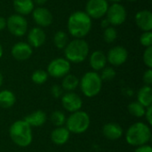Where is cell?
Wrapping results in <instances>:
<instances>
[{
  "mask_svg": "<svg viewBox=\"0 0 152 152\" xmlns=\"http://www.w3.org/2000/svg\"><path fill=\"white\" fill-rule=\"evenodd\" d=\"M92 28V19L86 12L77 11L71 13L68 20L69 33L76 38H83Z\"/></svg>",
  "mask_w": 152,
  "mask_h": 152,
  "instance_id": "obj_1",
  "label": "cell"
},
{
  "mask_svg": "<svg viewBox=\"0 0 152 152\" xmlns=\"http://www.w3.org/2000/svg\"><path fill=\"white\" fill-rule=\"evenodd\" d=\"M9 135L13 143L17 146L25 148L31 144L33 140L32 127L24 120H17L13 122L9 128Z\"/></svg>",
  "mask_w": 152,
  "mask_h": 152,
  "instance_id": "obj_2",
  "label": "cell"
},
{
  "mask_svg": "<svg viewBox=\"0 0 152 152\" xmlns=\"http://www.w3.org/2000/svg\"><path fill=\"white\" fill-rule=\"evenodd\" d=\"M151 139V130L150 126L143 122H136L133 124L126 133V142L134 147L146 145Z\"/></svg>",
  "mask_w": 152,
  "mask_h": 152,
  "instance_id": "obj_3",
  "label": "cell"
},
{
  "mask_svg": "<svg viewBox=\"0 0 152 152\" xmlns=\"http://www.w3.org/2000/svg\"><path fill=\"white\" fill-rule=\"evenodd\" d=\"M89 45L83 38H76L68 43L64 48L65 59L69 62H83L88 56Z\"/></svg>",
  "mask_w": 152,
  "mask_h": 152,
  "instance_id": "obj_4",
  "label": "cell"
},
{
  "mask_svg": "<svg viewBox=\"0 0 152 152\" xmlns=\"http://www.w3.org/2000/svg\"><path fill=\"white\" fill-rule=\"evenodd\" d=\"M79 86L83 94L88 98L98 95L102 87V80L96 71H88L79 80Z\"/></svg>",
  "mask_w": 152,
  "mask_h": 152,
  "instance_id": "obj_5",
  "label": "cell"
},
{
  "mask_svg": "<svg viewBox=\"0 0 152 152\" xmlns=\"http://www.w3.org/2000/svg\"><path fill=\"white\" fill-rule=\"evenodd\" d=\"M90 117L89 115L83 110H78L73 112L66 119V128L71 134H80L86 132L90 126Z\"/></svg>",
  "mask_w": 152,
  "mask_h": 152,
  "instance_id": "obj_6",
  "label": "cell"
},
{
  "mask_svg": "<svg viewBox=\"0 0 152 152\" xmlns=\"http://www.w3.org/2000/svg\"><path fill=\"white\" fill-rule=\"evenodd\" d=\"M6 28L12 35L22 37L27 32L28 22L22 15L12 14L6 19Z\"/></svg>",
  "mask_w": 152,
  "mask_h": 152,
  "instance_id": "obj_7",
  "label": "cell"
},
{
  "mask_svg": "<svg viewBox=\"0 0 152 152\" xmlns=\"http://www.w3.org/2000/svg\"><path fill=\"white\" fill-rule=\"evenodd\" d=\"M70 71V62L65 58H56L50 61L47 66V74L54 78H61Z\"/></svg>",
  "mask_w": 152,
  "mask_h": 152,
  "instance_id": "obj_8",
  "label": "cell"
},
{
  "mask_svg": "<svg viewBox=\"0 0 152 152\" xmlns=\"http://www.w3.org/2000/svg\"><path fill=\"white\" fill-rule=\"evenodd\" d=\"M106 16L110 24L113 26H118L126 21V10L119 3H115L109 6L106 12Z\"/></svg>",
  "mask_w": 152,
  "mask_h": 152,
  "instance_id": "obj_9",
  "label": "cell"
},
{
  "mask_svg": "<svg viewBox=\"0 0 152 152\" xmlns=\"http://www.w3.org/2000/svg\"><path fill=\"white\" fill-rule=\"evenodd\" d=\"M108 8L107 0H88L86 5V12L91 19H101L106 15Z\"/></svg>",
  "mask_w": 152,
  "mask_h": 152,
  "instance_id": "obj_10",
  "label": "cell"
},
{
  "mask_svg": "<svg viewBox=\"0 0 152 152\" xmlns=\"http://www.w3.org/2000/svg\"><path fill=\"white\" fill-rule=\"evenodd\" d=\"M62 107L69 112H76L81 110L83 101L81 97L74 92H67L61 97Z\"/></svg>",
  "mask_w": 152,
  "mask_h": 152,
  "instance_id": "obj_11",
  "label": "cell"
},
{
  "mask_svg": "<svg viewBox=\"0 0 152 152\" xmlns=\"http://www.w3.org/2000/svg\"><path fill=\"white\" fill-rule=\"evenodd\" d=\"M106 57L107 61H109L112 66H121L127 61L128 52L124 46L117 45L108 52Z\"/></svg>",
  "mask_w": 152,
  "mask_h": 152,
  "instance_id": "obj_12",
  "label": "cell"
},
{
  "mask_svg": "<svg viewBox=\"0 0 152 152\" xmlns=\"http://www.w3.org/2000/svg\"><path fill=\"white\" fill-rule=\"evenodd\" d=\"M32 17L35 22L39 27H48L53 23V14L51 12L45 7L38 6L32 11Z\"/></svg>",
  "mask_w": 152,
  "mask_h": 152,
  "instance_id": "obj_13",
  "label": "cell"
},
{
  "mask_svg": "<svg viewBox=\"0 0 152 152\" xmlns=\"http://www.w3.org/2000/svg\"><path fill=\"white\" fill-rule=\"evenodd\" d=\"M11 53L15 60L21 61H26L31 57L33 53V49L28 43L18 42L13 45Z\"/></svg>",
  "mask_w": 152,
  "mask_h": 152,
  "instance_id": "obj_14",
  "label": "cell"
},
{
  "mask_svg": "<svg viewBox=\"0 0 152 152\" xmlns=\"http://www.w3.org/2000/svg\"><path fill=\"white\" fill-rule=\"evenodd\" d=\"M46 40L45 32L42 28L34 27L32 28L28 34V44L34 48L42 46Z\"/></svg>",
  "mask_w": 152,
  "mask_h": 152,
  "instance_id": "obj_15",
  "label": "cell"
},
{
  "mask_svg": "<svg viewBox=\"0 0 152 152\" xmlns=\"http://www.w3.org/2000/svg\"><path fill=\"white\" fill-rule=\"evenodd\" d=\"M135 23L143 31H151L152 13L149 10H142L135 14Z\"/></svg>",
  "mask_w": 152,
  "mask_h": 152,
  "instance_id": "obj_16",
  "label": "cell"
},
{
  "mask_svg": "<svg viewBox=\"0 0 152 152\" xmlns=\"http://www.w3.org/2000/svg\"><path fill=\"white\" fill-rule=\"evenodd\" d=\"M102 134L108 140L116 141L123 136V128L118 123H107L102 127Z\"/></svg>",
  "mask_w": 152,
  "mask_h": 152,
  "instance_id": "obj_17",
  "label": "cell"
},
{
  "mask_svg": "<svg viewBox=\"0 0 152 152\" xmlns=\"http://www.w3.org/2000/svg\"><path fill=\"white\" fill-rule=\"evenodd\" d=\"M47 116L45 112L41 110H37L24 118V120L28 124L30 127H40L46 122Z\"/></svg>",
  "mask_w": 152,
  "mask_h": 152,
  "instance_id": "obj_18",
  "label": "cell"
},
{
  "mask_svg": "<svg viewBox=\"0 0 152 152\" xmlns=\"http://www.w3.org/2000/svg\"><path fill=\"white\" fill-rule=\"evenodd\" d=\"M89 63L91 68L94 71L102 70L103 68L106 67L107 63V57L102 51H94L89 58Z\"/></svg>",
  "mask_w": 152,
  "mask_h": 152,
  "instance_id": "obj_19",
  "label": "cell"
},
{
  "mask_svg": "<svg viewBox=\"0 0 152 152\" xmlns=\"http://www.w3.org/2000/svg\"><path fill=\"white\" fill-rule=\"evenodd\" d=\"M70 136L69 131L64 126H59L51 133V140L56 145H63L67 143Z\"/></svg>",
  "mask_w": 152,
  "mask_h": 152,
  "instance_id": "obj_20",
  "label": "cell"
},
{
  "mask_svg": "<svg viewBox=\"0 0 152 152\" xmlns=\"http://www.w3.org/2000/svg\"><path fill=\"white\" fill-rule=\"evenodd\" d=\"M13 8L17 14L28 15L34 10L33 0H13Z\"/></svg>",
  "mask_w": 152,
  "mask_h": 152,
  "instance_id": "obj_21",
  "label": "cell"
},
{
  "mask_svg": "<svg viewBox=\"0 0 152 152\" xmlns=\"http://www.w3.org/2000/svg\"><path fill=\"white\" fill-rule=\"evenodd\" d=\"M137 102L145 108L152 105V89L150 86H143L137 94Z\"/></svg>",
  "mask_w": 152,
  "mask_h": 152,
  "instance_id": "obj_22",
  "label": "cell"
},
{
  "mask_svg": "<svg viewBox=\"0 0 152 152\" xmlns=\"http://www.w3.org/2000/svg\"><path fill=\"white\" fill-rule=\"evenodd\" d=\"M16 102L15 94L10 90L0 91V107L3 109L12 108Z\"/></svg>",
  "mask_w": 152,
  "mask_h": 152,
  "instance_id": "obj_23",
  "label": "cell"
},
{
  "mask_svg": "<svg viewBox=\"0 0 152 152\" xmlns=\"http://www.w3.org/2000/svg\"><path fill=\"white\" fill-rule=\"evenodd\" d=\"M79 86V79L72 74H68L63 77L61 88L67 92H73Z\"/></svg>",
  "mask_w": 152,
  "mask_h": 152,
  "instance_id": "obj_24",
  "label": "cell"
},
{
  "mask_svg": "<svg viewBox=\"0 0 152 152\" xmlns=\"http://www.w3.org/2000/svg\"><path fill=\"white\" fill-rule=\"evenodd\" d=\"M127 110L132 116L135 118H142L144 117L146 108L138 102H133L130 104H128Z\"/></svg>",
  "mask_w": 152,
  "mask_h": 152,
  "instance_id": "obj_25",
  "label": "cell"
},
{
  "mask_svg": "<svg viewBox=\"0 0 152 152\" xmlns=\"http://www.w3.org/2000/svg\"><path fill=\"white\" fill-rule=\"evenodd\" d=\"M69 43V37L66 32L59 30L54 34L53 44L58 49H64Z\"/></svg>",
  "mask_w": 152,
  "mask_h": 152,
  "instance_id": "obj_26",
  "label": "cell"
},
{
  "mask_svg": "<svg viewBox=\"0 0 152 152\" xmlns=\"http://www.w3.org/2000/svg\"><path fill=\"white\" fill-rule=\"evenodd\" d=\"M66 119L67 118L65 114L61 110H54L50 115V121L56 127L63 126V125L66 123Z\"/></svg>",
  "mask_w": 152,
  "mask_h": 152,
  "instance_id": "obj_27",
  "label": "cell"
},
{
  "mask_svg": "<svg viewBox=\"0 0 152 152\" xmlns=\"http://www.w3.org/2000/svg\"><path fill=\"white\" fill-rule=\"evenodd\" d=\"M48 79V74L43 69H37L31 75V80L36 85H43Z\"/></svg>",
  "mask_w": 152,
  "mask_h": 152,
  "instance_id": "obj_28",
  "label": "cell"
},
{
  "mask_svg": "<svg viewBox=\"0 0 152 152\" xmlns=\"http://www.w3.org/2000/svg\"><path fill=\"white\" fill-rule=\"evenodd\" d=\"M118 37V31L114 27H108L104 28L103 32V39L105 40L106 43L110 44L113 43Z\"/></svg>",
  "mask_w": 152,
  "mask_h": 152,
  "instance_id": "obj_29",
  "label": "cell"
},
{
  "mask_svg": "<svg viewBox=\"0 0 152 152\" xmlns=\"http://www.w3.org/2000/svg\"><path fill=\"white\" fill-rule=\"evenodd\" d=\"M100 77L102 81H111L116 77V71L112 67H105L102 69Z\"/></svg>",
  "mask_w": 152,
  "mask_h": 152,
  "instance_id": "obj_30",
  "label": "cell"
},
{
  "mask_svg": "<svg viewBox=\"0 0 152 152\" xmlns=\"http://www.w3.org/2000/svg\"><path fill=\"white\" fill-rule=\"evenodd\" d=\"M140 42L142 45L144 47L152 46V32L151 31H144L140 37Z\"/></svg>",
  "mask_w": 152,
  "mask_h": 152,
  "instance_id": "obj_31",
  "label": "cell"
},
{
  "mask_svg": "<svg viewBox=\"0 0 152 152\" xmlns=\"http://www.w3.org/2000/svg\"><path fill=\"white\" fill-rule=\"evenodd\" d=\"M143 62L148 67V69L152 68V46L146 47L143 53Z\"/></svg>",
  "mask_w": 152,
  "mask_h": 152,
  "instance_id": "obj_32",
  "label": "cell"
},
{
  "mask_svg": "<svg viewBox=\"0 0 152 152\" xmlns=\"http://www.w3.org/2000/svg\"><path fill=\"white\" fill-rule=\"evenodd\" d=\"M142 80H143V83L145 84V86H151L152 85V69H148L143 76H142Z\"/></svg>",
  "mask_w": 152,
  "mask_h": 152,
  "instance_id": "obj_33",
  "label": "cell"
},
{
  "mask_svg": "<svg viewBox=\"0 0 152 152\" xmlns=\"http://www.w3.org/2000/svg\"><path fill=\"white\" fill-rule=\"evenodd\" d=\"M51 93H52V94H53L55 98H58V97H60V96L61 95V94H62V88H61V86L55 85V86H52V88H51Z\"/></svg>",
  "mask_w": 152,
  "mask_h": 152,
  "instance_id": "obj_34",
  "label": "cell"
},
{
  "mask_svg": "<svg viewBox=\"0 0 152 152\" xmlns=\"http://www.w3.org/2000/svg\"><path fill=\"white\" fill-rule=\"evenodd\" d=\"M144 116H145V118H146L148 124L149 125H152V105L146 108Z\"/></svg>",
  "mask_w": 152,
  "mask_h": 152,
  "instance_id": "obj_35",
  "label": "cell"
},
{
  "mask_svg": "<svg viewBox=\"0 0 152 152\" xmlns=\"http://www.w3.org/2000/svg\"><path fill=\"white\" fill-rule=\"evenodd\" d=\"M134 152H152V148L150 145L146 144V145L137 147Z\"/></svg>",
  "mask_w": 152,
  "mask_h": 152,
  "instance_id": "obj_36",
  "label": "cell"
},
{
  "mask_svg": "<svg viewBox=\"0 0 152 152\" xmlns=\"http://www.w3.org/2000/svg\"><path fill=\"white\" fill-rule=\"evenodd\" d=\"M6 28V19L3 16H0V31Z\"/></svg>",
  "mask_w": 152,
  "mask_h": 152,
  "instance_id": "obj_37",
  "label": "cell"
},
{
  "mask_svg": "<svg viewBox=\"0 0 152 152\" xmlns=\"http://www.w3.org/2000/svg\"><path fill=\"white\" fill-rule=\"evenodd\" d=\"M101 27L103 28H106L110 27V22H109V20H107V18L102 20V21H101Z\"/></svg>",
  "mask_w": 152,
  "mask_h": 152,
  "instance_id": "obj_38",
  "label": "cell"
},
{
  "mask_svg": "<svg viewBox=\"0 0 152 152\" xmlns=\"http://www.w3.org/2000/svg\"><path fill=\"white\" fill-rule=\"evenodd\" d=\"M46 2H47V0H33L34 4H36L38 5V6H42V5L45 4Z\"/></svg>",
  "mask_w": 152,
  "mask_h": 152,
  "instance_id": "obj_39",
  "label": "cell"
},
{
  "mask_svg": "<svg viewBox=\"0 0 152 152\" xmlns=\"http://www.w3.org/2000/svg\"><path fill=\"white\" fill-rule=\"evenodd\" d=\"M3 81H4V77H3L2 73L0 72V87H1V86H2V85H3Z\"/></svg>",
  "mask_w": 152,
  "mask_h": 152,
  "instance_id": "obj_40",
  "label": "cell"
},
{
  "mask_svg": "<svg viewBox=\"0 0 152 152\" xmlns=\"http://www.w3.org/2000/svg\"><path fill=\"white\" fill-rule=\"evenodd\" d=\"M3 53H4V52H3V47H2V45H1V44H0V59H1L2 56H3Z\"/></svg>",
  "mask_w": 152,
  "mask_h": 152,
  "instance_id": "obj_41",
  "label": "cell"
},
{
  "mask_svg": "<svg viewBox=\"0 0 152 152\" xmlns=\"http://www.w3.org/2000/svg\"><path fill=\"white\" fill-rule=\"evenodd\" d=\"M107 1H110V2H112L113 4H115V3H119V2H121L122 0H107Z\"/></svg>",
  "mask_w": 152,
  "mask_h": 152,
  "instance_id": "obj_42",
  "label": "cell"
},
{
  "mask_svg": "<svg viewBox=\"0 0 152 152\" xmlns=\"http://www.w3.org/2000/svg\"><path fill=\"white\" fill-rule=\"evenodd\" d=\"M127 1H129V2H134V1H136V0H127Z\"/></svg>",
  "mask_w": 152,
  "mask_h": 152,
  "instance_id": "obj_43",
  "label": "cell"
}]
</instances>
